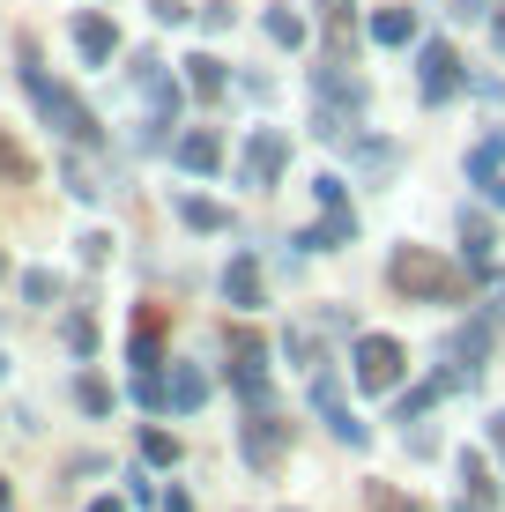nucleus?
Instances as JSON below:
<instances>
[{"label": "nucleus", "mask_w": 505, "mask_h": 512, "mask_svg": "<svg viewBox=\"0 0 505 512\" xmlns=\"http://www.w3.org/2000/svg\"><path fill=\"white\" fill-rule=\"evenodd\" d=\"M15 60H23V90H30V104H38V119L52 134L67 141V149H104V127H97V112L82 104L67 82H52L45 75V60H38V38H23L15 45Z\"/></svg>", "instance_id": "1"}, {"label": "nucleus", "mask_w": 505, "mask_h": 512, "mask_svg": "<svg viewBox=\"0 0 505 512\" xmlns=\"http://www.w3.org/2000/svg\"><path fill=\"white\" fill-rule=\"evenodd\" d=\"M387 282L409 297V305H461V290H468V268L439 260L431 245H394V260H387Z\"/></svg>", "instance_id": "2"}, {"label": "nucleus", "mask_w": 505, "mask_h": 512, "mask_svg": "<svg viewBox=\"0 0 505 512\" xmlns=\"http://www.w3.org/2000/svg\"><path fill=\"white\" fill-rule=\"evenodd\" d=\"M127 82H134V90H142V104H149V134H142V141H164L156 127H171V119H179V104H186V82L171 75V67L156 60V52H142V60L127 67Z\"/></svg>", "instance_id": "3"}, {"label": "nucleus", "mask_w": 505, "mask_h": 512, "mask_svg": "<svg viewBox=\"0 0 505 512\" xmlns=\"http://www.w3.org/2000/svg\"><path fill=\"white\" fill-rule=\"evenodd\" d=\"M290 171V134L283 127H253L246 134V149H238V186H253V193H268L275 179Z\"/></svg>", "instance_id": "4"}, {"label": "nucleus", "mask_w": 505, "mask_h": 512, "mask_svg": "<svg viewBox=\"0 0 505 512\" xmlns=\"http://www.w3.org/2000/svg\"><path fill=\"white\" fill-rule=\"evenodd\" d=\"M350 372H357L364 394H394V386H402V342H394V334H357Z\"/></svg>", "instance_id": "5"}, {"label": "nucleus", "mask_w": 505, "mask_h": 512, "mask_svg": "<svg viewBox=\"0 0 505 512\" xmlns=\"http://www.w3.org/2000/svg\"><path fill=\"white\" fill-rule=\"evenodd\" d=\"M223 372L246 394V409H260V401H268V342H260L253 327H231V364H223Z\"/></svg>", "instance_id": "6"}, {"label": "nucleus", "mask_w": 505, "mask_h": 512, "mask_svg": "<svg viewBox=\"0 0 505 512\" xmlns=\"http://www.w3.org/2000/svg\"><path fill=\"white\" fill-rule=\"evenodd\" d=\"M312 409L327 416V431H335L350 453H364V446H372V423H364V416H350V401H342V386H335V372H327V364L312 372Z\"/></svg>", "instance_id": "7"}, {"label": "nucleus", "mask_w": 505, "mask_h": 512, "mask_svg": "<svg viewBox=\"0 0 505 512\" xmlns=\"http://www.w3.org/2000/svg\"><path fill=\"white\" fill-rule=\"evenodd\" d=\"M238 453H246L253 468H275L290 453V423L268 409V401H260V409H246V423H238Z\"/></svg>", "instance_id": "8"}, {"label": "nucleus", "mask_w": 505, "mask_h": 512, "mask_svg": "<svg viewBox=\"0 0 505 512\" xmlns=\"http://www.w3.org/2000/svg\"><path fill=\"white\" fill-rule=\"evenodd\" d=\"M416 90H424V104H446L461 90V52L446 38H431L424 52H416Z\"/></svg>", "instance_id": "9"}, {"label": "nucleus", "mask_w": 505, "mask_h": 512, "mask_svg": "<svg viewBox=\"0 0 505 512\" xmlns=\"http://www.w3.org/2000/svg\"><path fill=\"white\" fill-rule=\"evenodd\" d=\"M312 82H320V104H335V112H350V119L364 112V104H372V82H364V75H350L342 60H327Z\"/></svg>", "instance_id": "10"}, {"label": "nucleus", "mask_w": 505, "mask_h": 512, "mask_svg": "<svg viewBox=\"0 0 505 512\" xmlns=\"http://www.w3.org/2000/svg\"><path fill=\"white\" fill-rule=\"evenodd\" d=\"M350 238H357V208H327V216H320V223H305V231L290 238V245H298V253H342Z\"/></svg>", "instance_id": "11"}, {"label": "nucleus", "mask_w": 505, "mask_h": 512, "mask_svg": "<svg viewBox=\"0 0 505 512\" xmlns=\"http://www.w3.org/2000/svg\"><path fill=\"white\" fill-rule=\"evenodd\" d=\"M223 297H231V312H260V305H268V282H260V260L253 253H231V268H223Z\"/></svg>", "instance_id": "12"}, {"label": "nucleus", "mask_w": 505, "mask_h": 512, "mask_svg": "<svg viewBox=\"0 0 505 512\" xmlns=\"http://www.w3.org/2000/svg\"><path fill=\"white\" fill-rule=\"evenodd\" d=\"M171 164H179V171H194V179H208V171H223V134H208V127L179 134V141H171Z\"/></svg>", "instance_id": "13"}, {"label": "nucleus", "mask_w": 505, "mask_h": 512, "mask_svg": "<svg viewBox=\"0 0 505 512\" xmlns=\"http://www.w3.org/2000/svg\"><path fill=\"white\" fill-rule=\"evenodd\" d=\"M75 52H82V60H90V67H112V52H119V23H112V15H75Z\"/></svg>", "instance_id": "14"}, {"label": "nucleus", "mask_w": 505, "mask_h": 512, "mask_svg": "<svg viewBox=\"0 0 505 512\" xmlns=\"http://www.w3.org/2000/svg\"><path fill=\"white\" fill-rule=\"evenodd\" d=\"M498 179H505V127L468 149V186H498Z\"/></svg>", "instance_id": "15"}, {"label": "nucleus", "mask_w": 505, "mask_h": 512, "mask_svg": "<svg viewBox=\"0 0 505 512\" xmlns=\"http://www.w3.org/2000/svg\"><path fill=\"white\" fill-rule=\"evenodd\" d=\"M171 208H179V223H186V231H231V208H216L208 193H179Z\"/></svg>", "instance_id": "16"}, {"label": "nucleus", "mask_w": 505, "mask_h": 512, "mask_svg": "<svg viewBox=\"0 0 505 512\" xmlns=\"http://www.w3.org/2000/svg\"><path fill=\"white\" fill-rule=\"evenodd\" d=\"M201 401H208V372H201V364H171V409L194 416Z\"/></svg>", "instance_id": "17"}, {"label": "nucleus", "mask_w": 505, "mask_h": 512, "mask_svg": "<svg viewBox=\"0 0 505 512\" xmlns=\"http://www.w3.org/2000/svg\"><path fill=\"white\" fill-rule=\"evenodd\" d=\"M60 186L75 193V201H104V171L90 164V156H67V164H60Z\"/></svg>", "instance_id": "18"}, {"label": "nucleus", "mask_w": 505, "mask_h": 512, "mask_svg": "<svg viewBox=\"0 0 505 512\" xmlns=\"http://www.w3.org/2000/svg\"><path fill=\"white\" fill-rule=\"evenodd\" d=\"M461 245H468V268H491V216L483 208H461Z\"/></svg>", "instance_id": "19"}, {"label": "nucleus", "mask_w": 505, "mask_h": 512, "mask_svg": "<svg viewBox=\"0 0 505 512\" xmlns=\"http://www.w3.org/2000/svg\"><path fill=\"white\" fill-rule=\"evenodd\" d=\"M186 90L208 97V104L223 97V60H216V52H194V60H186Z\"/></svg>", "instance_id": "20"}, {"label": "nucleus", "mask_w": 505, "mask_h": 512, "mask_svg": "<svg viewBox=\"0 0 505 512\" xmlns=\"http://www.w3.org/2000/svg\"><path fill=\"white\" fill-rule=\"evenodd\" d=\"M372 38L379 45H416V8H379L372 15Z\"/></svg>", "instance_id": "21"}, {"label": "nucleus", "mask_w": 505, "mask_h": 512, "mask_svg": "<svg viewBox=\"0 0 505 512\" xmlns=\"http://www.w3.org/2000/svg\"><path fill=\"white\" fill-rule=\"evenodd\" d=\"M260 23H268V38H275V45H290V52H298V45H305V15H298V8H290V0H275V8H268V15H260Z\"/></svg>", "instance_id": "22"}, {"label": "nucleus", "mask_w": 505, "mask_h": 512, "mask_svg": "<svg viewBox=\"0 0 505 512\" xmlns=\"http://www.w3.org/2000/svg\"><path fill=\"white\" fill-rule=\"evenodd\" d=\"M0 179H15V186H30V179H38V164H30V149H23V141H15L8 127H0Z\"/></svg>", "instance_id": "23"}, {"label": "nucleus", "mask_w": 505, "mask_h": 512, "mask_svg": "<svg viewBox=\"0 0 505 512\" xmlns=\"http://www.w3.org/2000/svg\"><path fill=\"white\" fill-rule=\"evenodd\" d=\"M454 357L468 364V372H476V364H483V357H491V320H468V327L454 334Z\"/></svg>", "instance_id": "24"}, {"label": "nucleus", "mask_w": 505, "mask_h": 512, "mask_svg": "<svg viewBox=\"0 0 505 512\" xmlns=\"http://www.w3.org/2000/svg\"><path fill=\"white\" fill-rule=\"evenodd\" d=\"M134 401H142L149 416H164V409H171V379H164V364H156V372H134Z\"/></svg>", "instance_id": "25"}, {"label": "nucleus", "mask_w": 505, "mask_h": 512, "mask_svg": "<svg viewBox=\"0 0 505 512\" xmlns=\"http://www.w3.org/2000/svg\"><path fill=\"white\" fill-rule=\"evenodd\" d=\"M75 409L82 416H112V386H104L97 372H75Z\"/></svg>", "instance_id": "26"}, {"label": "nucleus", "mask_w": 505, "mask_h": 512, "mask_svg": "<svg viewBox=\"0 0 505 512\" xmlns=\"http://www.w3.org/2000/svg\"><path fill=\"white\" fill-rule=\"evenodd\" d=\"M60 342L75 349V357H97V320H90V312H67V320H60Z\"/></svg>", "instance_id": "27"}, {"label": "nucleus", "mask_w": 505, "mask_h": 512, "mask_svg": "<svg viewBox=\"0 0 505 512\" xmlns=\"http://www.w3.org/2000/svg\"><path fill=\"white\" fill-rule=\"evenodd\" d=\"M142 461H149V468H179V438L149 423V431H142Z\"/></svg>", "instance_id": "28"}, {"label": "nucleus", "mask_w": 505, "mask_h": 512, "mask_svg": "<svg viewBox=\"0 0 505 512\" xmlns=\"http://www.w3.org/2000/svg\"><path fill=\"white\" fill-rule=\"evenodd\" d=\"M461 490H476V498H498L491 468H483V453H461Z\"/></svg>", "instance_id": "29"}, {"label": "nucleus", "mask_w": 505, "mask_h": 512, "mask_svg": "<svg viewBox=\"0 0 505 512\" xmlns=\"http://www.w3.org/2000/svg\"><path fill=\"white\" fill-rule=\"evenodd\" d=\"M23 297H30V305H52V297H60V282H52V268H30V275H23Z\"/></svg>", "instance_id": "30"}, {"label": "nucleus", "mask_w": 505, "mask_h": 512, "mask_svg": "<svg viewBox=\"0 0 505 512\" xmlns=\"http://www.w3.org/2000/svg\"><path fill=\"white\" fill-rule=\"evenodd\" d=\"M320 23H327V30H335V38H342V30H350V23H357V0H320Z\"/></svg>", "instance_id": "31"}, {"label": "nucleus", "mask_w": 505, "mask_h": 512, "mask_svg": "<svg viewBox=\"0 0 505 512\" xmlns=\"http://www.w3.org/2000/svg\"><path fill=\"white\" fill-rule=\"evenodd\" d=\"M201 30L223 38V30H231V0H201Z\"/></svg>", "instance_id": "32"}, {"label": "nucleus", "mask_w": 505, "mask_h": 512, "mask_svg": "<svg viewBox=\"0 0 505 512\" xmlns=\"http://www.w3.org/2000/svg\"><path fill=\"white\" fill-rule=\"evenodd\" d=\"M312 193H320V208H350V186L327 171V179H312Z\"/></svg>", "instance_id": "33"}, {"label": "nucleus", "mask_w": 505, "mask_h": 512, "mask_svg": "<svg viewBox=\"0 0 505 512\" xmlns=\"http://www.w3.org/2000/svg\"><path fill=\"white\" fill-rule=\"evenodd\" d=\"M127 505H156V483H149V461L127 475Z\"/></svg>", "instance_id": "34"}, {"label": "nucleus", "mask_w": 505, "mask_h": 512, "mask_svg": "<svg viewBox=\"0 0 505 512\" xmlns=\"http://www.w3.org/2000/svg\"><path fill=\"white\" fill-rule=\"evenodd\" d=\"M372 512H424V505H416V498H394L387 483H372Z\"/></svg>", "instance_id": "35"}, {"label": "nucleus", "mask_w": 505, "mask_h": 512, "mask_svg": "<svg viewBox=\"0 0 505 512\" xmlns=\"http://www.w3.org/2000/svg\"><path fill=\"white\" fill-rule=\"evenodd\" d=\"M82 260H90V268H104V260H112V231H90V238H82Z\"/></svg>", "instance_id": "36"}, {"label": "nucleus", "mask_w": 505, "mask_h": 512, "mask_svg": "<svg viewBox=\"0 0 505 512\" xmlns=\"http://www.w3.org/2000/svg\"><path fill=\"white\" fill-rule=\"evenodd\" d=\"M491 505H498V498H476V490H461V505H454V512H491Z\"/></svg>", "instance_id": "37"}, {"label": "nucleus", "mask_w": 505, "mask_h": 512, "mask_svg": "<svg viewBox=\"0 0 505 512\" xmlns=\"http://www.w3.org/2000/svg\"><path fill=\"white\" fill-rule=\"evenodd\" d=\"M164 512H194V498H186V490H171V498H164Z\"/></svg>", "instance_id": "38"}, {"label": "nucleus", "mask_w": 505, "mask_h": 512, "mask_svg": "<svg viewBox=\"0 0 505 512\" xmlns=\"http://www.w3.org/2000/svg\"><path fill=\"white\" fill-rule=\"evenodd\" d=\"M491 446H498V453H505V409H498V416H491Z\"/></svg>", "instance_id": "39"}, {"label": "nucleus", "mask_w": 505, "mask_h": 512, "mask_svg": "<svg viewBox=\"0 0 505 512\" xmlns=\"http://www.w3.org/2000/svg\"><path fill=\"white\" fill-rule=\"evenodd\" d=\"M90 512H127V498H97Z\"/></svg>", "instance_id": "40"}, {"label": "nucleus", "mask_w": 505, "mask_h": 512, "mask_svg": "<svg viewBox=\"0 0 505 512\" xmlns=\"http://www.w3.org/2000/svg\"><path fill=\"white\" fill-rule=\"evenodd\" d=\"M491 38H498V52H505V8L491 15Z\"/></svg>", "instance_id": "41"}, {"label": "nucleus", "mask_w": 505, "mask_h": 512, "mask_svg": "<svg viewBox=\"0 0 505 512\" xmlns=\"http://www.w3.org/2000/svg\"><path fill=\"white\" fill-rule=\"evenodd\" d=\"M491 201H498V208H505V179H498V186H491Z\"/></svg>", "instance_id": "42"}, {"label": "nucleus", "mask_w": 505, "mask_h": 512, "mask_svg": "<svg viewBox=\"0 0 505 512\" xmlns=\"http://www.w3.org/2000/svg\"><path fill=\"white\" fill-rule=\"evenodd\" d=\"M0 282H8V253H0Z\"/></svg>", "instance_id": "43"}, {"label": "nucleus", "mask_w": 505, "mask_h": 512, "mask_svg": "<svg viewBox=\"0 0 505 512\" xmlns=\"http://www.w3.org/2000/svg\"><path fill=\"white\" fill-rule=\"evenodd\" d=\"M0 512H8V490H0Z\"/></svg>", "instance_id": "44"}, {"label": "nucleus", "mask_w": 505, "mask_h": 512, "mask_svg": "<svg viewBox=\"0 0 505 512\" xmlns=\"http://www.w3.org/2000/svg\"><path fill=\"white\" fill-rule=\"evenodd\" d=\"M0 372H8V357H0Z\"/></svg>", "instance_id": "45"}]
</instances>
